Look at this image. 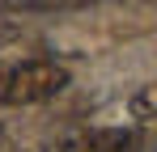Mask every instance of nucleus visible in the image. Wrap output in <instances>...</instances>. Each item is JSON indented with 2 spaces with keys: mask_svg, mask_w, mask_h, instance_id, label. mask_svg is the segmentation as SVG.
I'll return each mask as SVG.
<instances>
[{
  "mask_svg": "<svg viewBox=\"0 0 157 152\" xmlns=\"http://www.w3.org/2000/svg\"><path fill=\"white\" fill-rule=\"evenodd\" d=\"M153 110H157V89L153 85H140L136 97H132V118H136L140 127H149L153 123Z\"/></svg>",
  "mask_w": 157,
  "mask_h": 152,
  "instance_id": "7ed1b4c3",
  "label": "nucleus"
},
{
  "mask_svg": "<svg viewBox=\"0 0 157 152\" xmlns=\"http://www.w3.org/2000/svg\"><path fill=\"white\" fill-rule=\"evenodd\" d=\"M0 152H4V131H0Z\"/></svg>",
  "mask_w": 157,
  "mask_h": 152,
  "instance_id": "20e7f679",
  "label": "nucleus"
},
{
  "mask_svg": "<svg viewBox=\"0 0 157 152\" xmlns=\"http://www.w3.org/2000/svg\"><path fill=\"white\" fill-rule=\"evenodd\" d=\"M0 80H4V72H0Z\"/></svg>",
  "mask_w": 157,
  "mask_h": 152,
  "instance_id": "39448f33",
  "label": "nucleus"
},
{
  "mask_svg": "<svg viewBox=\"0 0 157 152\" xmlns=\"http://www.w3.org/2000/svg\"><path fill=\"white\" fill-rule=\"evenodd\" d=\"M136 135L123 127H94V131H77L68 139H59L55 152H132Z\"/></svg>",
  "mask_w": 157,
  "mask_h": 152,
  "instance_id": "f03ea898",
  "label": "nucleus"
},
{
  "mask_svg": "<svg viewBox=\"0 0 157 152\" xmlns=\"http://www.w3.org/2000/svg\"><path fill=\"white\" fill-rule=\"evenodd\" d=\"M68 89V68L55 59H21L0 80V101L4 106H38Z\"/></svg>",
  "mask_w": 157,
  "mask_h": 152,
  "instance_id": "f257e3e1",
  "label": "nucleus"
}]
</instances>
